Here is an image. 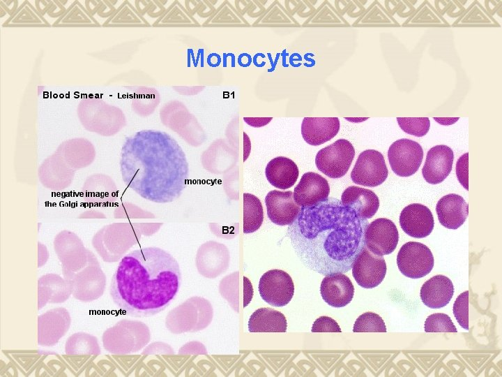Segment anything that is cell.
<instances>
[{
    "instance_id": "cell-1",
    "label": "cell",
    "mask_w": 502,
    "mask_h": 377,
    "mask_svg": "<svg viewBox=\"0 0 502 377\" xmlns=\"http://www.w3.org/2000/svg\"><path fill=\"white\" fill-rule=\"evenodd\" d=\"M367 220L341 200L328 198L312 206L301 207L287 235L301 263L326 276L349 271L364 248Z\"/></svg>"
},
{
    "instance_id": "cell-2",
    "label": "cell",
    "mask_w": 502,
    "mask_h": 377,
    "mask_svg": "<svg viewBox=\"0 0 502 377\" xmlns=\"http://www.w3.org/2000/svg\"><path fill=\"white\" fill-rule=\"evenodd\" d=\"M119 165L126 186L156 203L178 199L189 177L183 149L167 133L156 130H142L127 137Z\"/></svg>"
},
{
    "instance_id": "cell-3",
    "label": "cell",
    "mask_w": 502,
    "mask_h": 377,
    "mask_svg": "<svg viewBox=\"0 0 502 377\" xmlns=\"http://www.w3.org/2000/svg\"><path fill=\"white\" fill-rule=\"evenodd\" d=\"M181 283L178 261L155 246L124 256L111 281L109 293L116 306L134 317H148L163 311L174 299Z\"/></svg>"
},
{
    "instance_id": "cell-4",
    "label": "cell",
    "mask_w": 502,
    "mask_h": 377,
    "mask_svg": "<svg viewBox=\"0 0 502 377\" xmlns=\"http://www.w3.org/2000/svg\"><path fill=\"white\" fill-rule=\"evenodd\" d=\"M77 112L84 128L103 136L116 134L126 124L125 116L120 108L98 97L82 99Z\"/></svg>"
},
{
    "instance_id": "cell-5",
    "label": "cell",
    "mask_w": 502,
    "mask_h": 377,
    "mask_svg": "<svg viewBox=\"0 0 502 377\" xmlns=\"http://www.w3.org/2000/svg\"><path fill=\"white\" fill-rule=\"evenodd\" d=\"M150 339L149 327L142 321L130 319L118 321L102 336L105 350L115 355L137 353L145 347Z\"/></svg>"
},
{
    "instance_id": "cell-6",
    "label": "cell",
    "mask_w": 502,
    "mask_h": 377,
    "mask_svg": "<svg viewBox=\"0 0 502 377\" xmlns=\"http://www.w3.org/2000/svg\"><path fill=\"white\" fill-rule=\"evenodd\" d=\"M213 318V307L206 299L192 297L167 315L165 325L174 334L193 332L206 327Z\"/></svg>"
},
{
    "instance_id": "cell-7",
    "label": "cell",
    "mask_w": 502,
    "mask_h": 377,
    "mask_svg": "<svg viewBox=\"0 0 502 377\" xmlns=\"http://www.w3.org/2000/svg\"><path fill=\"white\" fill-rule=\"evenodd\" d=\"M54 249L61 263L63 275L75 273L98 260L81 239L69 230H62L55 237Z\"/></svg>"
},
{
    "instance_id": "cell-8",
    "label": "cell",
    "mask_w": 502,
    "mask_h": 377,
    "mask_svg": "<svg viewBox=\"0 0 502 377\" xmlns=\"http://www.w3.org/2000/svg\"><path fill=\"white\" fill-rule=\"evenodd\" d=\"M72 288L75 299L91 302L102 296L107 279L98 260L93 261L75 273L63 275Z\"/></svg>"
},
{
    "instance_id": "cell-9",
    "label": "cell",
    "mask_w": 502,
    "mask_h": 377,
    "mask_svg": "<svg viewBox=\"0 0 502 377\" xmlns=\"http://www.w3.org/2000/svg\"><path fill=\"white\" fill-rule=\"evenodd\" d=\"M354 156L353 145L346 139H339L317 152L315 164L326 176L340 178L348 172Z\"/></svg>"
},
{
    "instance_id": "cell-10",
    "label": "cell",
    "mask_w": 502,
    "mask_h": 377,
    "mask_svg": "<svg viewBox=\"0 0 502 377\" xmlns=\"http://www.w3.org/2000/svg\"><path fill=\"white\" fill-rule=\"evenodd\" d=\"M399 270L404 276L419 279L428 274L434 267V257L430 249L417 242H408L397 256Z\"/></svg>"
},
{
    "instance_id": "cell-11",
    "label": "cell",
    "mask_w": 502,
    "mask_h": 377,
    "mask_svg": "<svg viewBox=\"0 0 502 377\" xmlns=\"http://www.w3.org/2000/svg\"><path fill=\"white\" fill-rule=\"evenodd\" d=\"M388 158L392 170L400 177H406L418 171L423 158V150L418 142L402 138L390 146Z\"/></svg>"
},
{
    "instance_id": "cell-12",
    "label": "cell",
    "mask_w": 502,
    "mask_h": 377,
    "mask_svg": "<svg viewBox=\"0 0 502 377\" xmlns=\"http://www.w3.org/2000/svg\"><path fill=\"white\" fill-rule=\"evenodd\" d=\"M258 289L263 300L277 307L287 305L294 293V285L290 275L277 269L268 270L261 276Z\"/></svg>"
},
{
    "instance_id": "cell-13",
    "label": "cell",
    "mask_w": 502,
    "mask_h": 377,
    "mask_svg": "<svg viewBox=\"0 0 502 377\" xmlns=\"http://www.w3.org/2000/svg\"><path fill=\"white\" fill-rule=\"evenodd\" d=\"M387 177L388 168L383 156L375 149L361 152L351 172L355 184L369 187L381 184Z\"/></svg>"
},
{
    "instance_id": "cell-14",
    "label": "cell",
    "mask_w": 502,
    "mask_h": 377,
    "mask_svg": "<svg viewBox=\"0 0 502 377\" xmlns=\"http://www.w3.org/2000/svg\"><path fill=\"white\" fill-rule=\"evenodd\" d=\"M364 239L365 247L369 251L383 256L395 251L398 244L399 232L391 220L379 218L367 226Z\"/></svg>"
},
{
    "instance_id": "cell-15",
    "label": "cell",
    "mask_w": 502,
    "mask_h": 377,
    "mask_svg": "<svg viewBox=\"0 0 502 377\" xmlns=\"http://www.w3.org/2000/svg\"><path fill=\"white\" fill-rule=\"evenodd\" d=\"M351 268L355 281L366 289L378 286L385 278L387 269L383 257L372 253L365 246L354 260Z\"/></svg>"
},
{
    "instance_id": "cell-16",
    "label": "cell",
    "mask_w": 502,
    "mask_h": 377,
    "mask_svg": "<svg viewBox=\"0 0 502 377\" xmlns=\"http://www.w3.org/2000/svg\"><path fill=\"white\" fill-rule=\"evenodd\" d=\"M71 324L69 311L64 307H56L38 317V344L50 347L66 335Z\"/></svg>"
},
{
    "instance_id": "cell-17",
    "label": "cell",
    "mask_w": 502,
    "mask_h": 377,
    "mask_svg": "<svg viewBox=\"0 0 502 377\" xmlns=\"http://www.w3.org/2000/svg\"><path fill=\"white\" fill-rule=\"evenodd\" d=\"M228 256L223 244L215 241L204 243L199 247L195 258L199 273L208 279L218 277L227 268Z\"/></svg>"
},
{
    "instance_id": "cell-18",
    "label": "cell",
    "mask_w": 502,
    "mask_h": 377,
    "mask_svg": "<svg viewBox=\"0 0 502 377\" xmlns=\"http://www.w3.org/2000/svg\"><path fill=\"white\" fill-rule=\"evenodd\" d=\"M265 204L268 219L279 226L291 224L301 210L291 191H271L265 198Z\"/></svg>"
},
{
    "instance_id": "cell-19",
    "label": "cell",
    "mask_w": 502,
    "mask_h": 377,
    "mask_svg": "<svg viewBox=\"0 0 502 377\" xmlns=\"http://www.w3.org/2000/svg\"><path fill=\"white\" fill-rule=\"evenodd\" d=\"M400 225L408 235L414 238H423L432 232L434 225V217L427 207L413 203L401 212Z\"/></svg>"
},
{
    "instance_id": "cell-20",
    "label": "cell",
    "mask_w": 502,
    "mask_h": 377,
    "mask_svg": "<svg viewBox=\"0 0 502 377\" xmlns=\"http://www.w3.org/2000/svg\"><path fill=\"white\" fill-rule=\"evenodd\" d=\"M453 160V151L450 147L444 145L432 147L427 151L422 169L425 180L431 184L442 182L450 173Z\"/></svg>"
},
{
    "instance_id": "cell-21",
    "label": "cell",
    "mask_w": 502,
    "mask_h": 377,
    "mask_svg": "<svg viewBox=\"0 0 502 377\" xmlns=\"http://www.w3.org/2000/svg\"><path fill=\"white\" fill-rule=\"evenodd\" d=\"M328 181L318 173L303 174L294 191V201L301 207L312 206L326 200L329 195Z\"/></svg>"
},
{
    "instance_id": "cell-22",
    "label": "cell",
    "mask_w": 502,
    "mask_h": 377,
    "mask_svg": "<svg viewBox=\"0 0 502 377\" xmlns=\"http://www.w3.org/2000/svg\"><path fill=\"white\" fill-rule=\"evenodd\" d=\"M322 299L330 306L343 307L349 304L354 295V287L349 278L341 272L325 276L321 283Z\"/></svg>"
},
{
    "instance_id": "cell-23",
    "label": "cell",
    "mask_w": 502,
    "mask_h": 377,
    "mask_svg": "<svg viewBox=\"0 0 502 377\" xmlns=\"http://www.w3.org/2000/svg\"><path fill=\"white\" fill-rule=\"evenodd\" d=\"M72 295L68 281L60 275L47 273L38 279V310L47 304L65 302Z\"/></svg>"
},
{
    "instance_id": "cell-24",
    "label": "cell",
    "mask_w": 502,
    "mask_h": 377,
    "mask_svg": "<svg viewBox=\"0 0 502 377\" xmlns=\"http://www.w3.org/2000/svg\"><path fill=\"white\" fill-rule=\"evenodd\" d=\"M340 127L337 117H305L302 121L301 134L307 144L318 146L333 138Z\"/></svg>"
},
{
    "instance_id": "cell-25",
    "label": "cell",
    "mask_w": 502,
    "mask_h": 377,
    "mask_svg": "<svg viewBox=\"0 0 502 377\" xmlns=\"http://www.w3.org/2000/svg\"><path fill=\"white\" fill-rule=\"evenodd\" d=\"M436 211L440 223L446 228L455 230L465 222L469 214V205L463 197L451 193L438 201Z\"/></svg>"
},
{
    "instance_id": "cell-26",
    "label": "cell",
    "mask_w": 502,
    "mask_h": 377,
    "mask_svg": "<svg viewBox=\"0 0 502 377\" xmlns=\"http://www.w3.org/2000/svg\"><path fill=\"white\" fill-rule=\"evenodd\" d=\"M56 151L75 170L90 165L96 156L93 144L82 138L70 139L63 142Z\"/></svg>"
},
{
    "instance_id": "cell-27",
    "label": "cell",
    "mask_w": 502,
    "mask_h": 377,
    "mask_svg": "<svg viewBox=\"0 0 502 377\" xmlns=\"http://www.w3.org/2000/svg\"><path fill=\"white\" fill-rule=\"evenodd\" d=\"M341 202L365 220L374 216L379 207V198L372 191L356 186H349L343 191Z\"/></svg>"
},
{
    "instance_id": "cell-28",
    "label": "cell",
    "mask_w": 502,
    "mask_h": 377,
    "mask_svg": "<svg viewBox=\"0 0 502 377\" xmlns=\"http://www.w3.org/2000/svg\"><path fill=\"white\" fill-rule=\"evenodd\" d=\"M454 287L451 280L444 275H436L426 281L420 288L423 304L432 309L446 306L453 296Z\"/></svg>"
},
{
    "instance_id": "cell-29",
    "label": "cell",
    "mask_w": 502,
    "mask_h": 377,
    "mask_svg": "<svg viewBox=\"0 0 502 377\" xmlns=\"http://www.w3.org/2000/svg\"><path fill=\"white\" fill-rule=\"evenodd\" d=\"M298 173L296 164L291 159L284 156L273 158L265 169L268 182L280 189L289 188L294 186L298 177Z\"/></svg>"
},
{
    "instance_id": "cell-30",
    "label": "cell",
    "mask_w": 502,
    "mask_h": 377,
    "mask_svg": "<svg viewBox=\"0 0 502 377\" xmlns=\"http://www.w3.org/2000/svg\"><path fill=\"white\" fill-rule=\"evenodd\" d=\"M287 319L283 313L271 308H259L248 320L250 332H286Z\"/></svg>"
},
{
    "instance_id": "cell-31",
    "label": "cell",
    "mask_w": 502,
    "mask_h": 377,
    "mask_svg": "<svg viewBox=\"0 0 502 377\" xmlns=\"http://www.w3.org/2000/svg\"><path fill=\"white\" fill-rule=\"evenodd\" d=\"M65 353L70 355H99L101 348L96 337L78 332L71 334L66 340Z\"/></svg>"
},
{
    "instance_id": "cell-32",
    "label": "cell",
    "mask_w": 502,
    "mask_h": 377,
    "mask_svg": "<svg viewBox=\"0 0 502 377\" xmlns=\"http://www.w3.org/2000/svg\"><path fill=\"white\" fill-rule=\"evenodd\" d=\"M264 220V211L259 199L251 193L243 194V233L257 231Z\"/></svg>"
},
{
    "instance_id": "cell-33",
    "label": "cell",
    "mask_w": 502,
    "mask_h": 377,
    "mask_svg": "<svg viewBox=\"0 0 502 377\" xmlns=\"http://www.w3.org/2000/svg\"><path fill=\"white\" fill-rule=\"evenodd\" d=\"M160 101L158 92L153 88L138 87L132 99V107L139 114L152 113Z\"/></svg>"
},
{
    "instance_id": "cell-34",
    "label": "cell",
    "mask_w": 502,
    "mask_h": 377,
    "mask_svg": "<svg viewBox=\"0 0 502 377\" xmlns=\"http://www.w3.org/2000/svg\"><path fill=\"white\" fill-rule=\"evenodd\" d=\"M353 332H386V327L382 318L373 312H365L356 320Z\"/></svg>"
},
{
    "instance_id": "cell-35",
    "label": "cell",
    "mask_w": 502,
    "mask_h": 377,
    "mask_svg": "<svg viewBox=\"0 0 502 377\" xmlns=\"http://www.w3.org/2000/svg\"><path fill=\"white\" fill-rule=\"evenodd\" d=\"M397 121L403 131L417 137L425 135L430 127L428 117H397Z\"/></svg>"
},
{
    "instance_id": "cell-36",
    "label": "cell",
    "mask_w": 502,
    "mask_h": 377,
    "mask_svg": "<svg viewBox=\"0 0 502 377\" xmlns=\"http://www.w3.org/2000/svg\"><path fill=\"white\" fill-rule=\"evenodd\" d=\"M426 332H457L450 318L446 313H436L429 316L425 322Z\"/></svg>"
},
{
    "instance_id": "cell-37",
    "label": "cell",
    "mask_w": 502,
    "mask_h": 377,
    "mask_svg": "<svg viewBox=\"0 0 502 377\" xmlns=\"http://www.w3.org/2000/svg\"><path fill=\"white\" fill-rule=\"evenodd\" d=\"M469 291L461 293L453 304V314L459 325L469 330Z\"/></svg>"
},
{
    "instance_id": "cell-38",
    "label": "cell",
    "mask_w": 502,
    "mask_h": 377,
    "mask_svg": "<svg viewBox=\"0 0 502 377\" xmlns=\"http://www.w3.org/2000/svg\"><path fill=\"white\" fill-rule=\"evenodd\" d=\"M312 332H341L337 323L328 316H321L313 323Z\"/></svg>"
},
{
    "instance_id": "cell-39",
    "label": "cell",
    "mask_w": 502,
    "mask_h": 377,
    "mask_svg": "<svg viewBox=\"0 0 502 377\" xmlns=\"http://www.w3.org/2000/svg\"><path fill=\"white\" fill-rule=\"evenodd\" d=\"M468 153L459 157L456 164V174L460 184L466 189L468 187Z\"/></svg>"
},
{
    "instance_id": "cell-40",
    "label": "cell",
    "mask_w": 502,
    "mask_h": 377,
    "mask_svg": "<svg viewBox=\"0 0 502 377\" xmlns=\"http://www.w3.org/2000/svg\"><path fill=\"white\" fill-rule=\"evenodd\" d=\"M164 343L161 342H153L149 346H146L144 350L142 351V354H158V353H166L163 350H167L165 348V346H167V344L162 345Z\"/></svg>"
},
{
    "instance_id": "cell-41",
    "label": "cell",
    "mask_w": 502,
    "mask_h": 377,
    "mask_svg": "<svg viewBox=\"0 0 502 377\" xmlns=\"http://www.w3.org/2000/svg\"><path fill=\"white\" fill-rule=\"evenodd\" d=\"M38 267L43 266L49 258L48 251L45 245L38 242Z\"/></svg>"
},
{
    "instance_id": "cell-42",
    "label": "cell",
    "mask_w": 502,
    "mask_h": 377,
    "mask_svg": "<svg viewBox=\"0 0 502 377\" xmlns=\"http://www.w3.org/2000/svg\"><path fill=\"white\" fill-rule=\"evenodd\" d=\"M244 121L249 125L254 127H260L268 124L272 118H252V117H244Z\"/></svg>"
},
{
    "instance_id": "cell-43",
    "label": "cell",
    "mask_w": 502,
    "mask_h": 377,
    "mask_svg": "<svg viewBox=\"0 0 502 377\" xmlns=\"http://www.w3.org/2000/svg\"><path fill=\"white\" fill-rule=\"evenodd\" d=\"M251 61V56L248 54L243 53L238 57V64L241 66L247 67L250 65Z\"/></svg>"
}]
</instances>
